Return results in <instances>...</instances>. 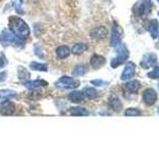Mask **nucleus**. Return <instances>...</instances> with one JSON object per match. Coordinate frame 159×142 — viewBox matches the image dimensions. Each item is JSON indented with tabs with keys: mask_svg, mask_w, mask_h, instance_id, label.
<instances>
[{
	"mask_svg": "<svg viewBox=\"0 0 159 142\" xmlns=\"http://www.w3.org/2000/svg\"><path fill=\"white\" fill-rule=\"evenodd\" d=\"M8 26H10V30L13 32L14 36H17L18 38L23 39V41H25L27 37L30 36V27L19 17H16V15L10 17Z\"/></svg>",
	"mask_w": 159,
	"mask_h": 142,
	"instance_id": "nucleus-1",
	"label": "nucleus"
},
{
	"mask_svg": "<svg viewBox=\"0 0 159 142\" xmlns=\"http://www.w3.org/2000/svg\"><path fill=\"white\" fill-rule=\"evenodd\" d=\"M0 43H1L2 46H10V45L19 46V45H24V41L18 38L17 36H14L13 32L11 30H7V28H5L0 34Z\"/></svg>",
	"mask_w": 159,
	"mask_h": 142,
	"instance_id": "nucleus-2",
	"label": "nucleus"
},
{
	"mask_svg": "<svg viewBox=\"0 0 159 142\" xmlns=\"http://www.w3.org/2000/svg\"><path fill=\"white\" fill-rule=\"evenodd\" d=\"M129 56V52H128V49H127L124 44H120L116 46V57L113 58L111 61V67L112 68H118L119 65H121L122 63H125L127 61Z\"/></svg>",
	"mask_w": 159,
	"mask_h": 142,
	"instance_id": "nucleus-3",
	"label": "nucleus"
},
{
	"mask_svg": "<svg viewBox=\"0 0 159 142\" xmlns=\"http://www.w3.org/2000/svg\"><path fill=\"white\" fill-rule=\"evenodd\" d=\"M55 85L58 89H76L80 87V81H76L75 78L69 76H62Z\"/></svg>",
	"mask_w": 159,
	"mask_h": 142,
	"instance_id": "nucleus-4",
	"label": "nucleus"
},
{
	"mask_svg": "<svg viewBox=\"0 0 159 142\" xmlns=\"http://www.w3.org/2000/svg\"><path fill=\"white\" fill-rule=\"evenodd\" d=\"M158 100V95L157 91L152 88H147L144 90L143 93V102L145 103L146 105H153Z\"/></svg>",
	"mask_w": 159,
	"mask_h": 142,
	"instance_id": "nucleus-5",
	"label": "nucleus"
},
{
	"mask_svg": "<svg viewBox=\"0 0 159 142\" xmlns=\"http://www.w3.org/2000/svg\"><path fill=\"white\" fill-rule=\"evenodd\" d=\"M135 75V64L133 62H127L126 65H125V69L121 74V81L127 82L129 80H132V77Z\"/></svg>",
	"mask_w": 159,
	"mask_h": 142,
	"instance_id": "nucleus-6",
	"label": "nucleus"
},
{
	"mask_svg": "<svg viewBox=\"0 0 159 142\" xmlns=\"http://www.w3.org/2000/svg\"><path fill=\"white\" fill-rule=\"evenodd\" d=\"M157 61H158V58H157L156 54H147L141 58L140 65H141V68L144 69H150L152 67H156Z\"/></svg>",
	"mask_w": 159,
	"mask_h": 142,
	"instance_id": "nucleus-7",
	"label": "nucleus"
},
{
	"mask_svg": "<svg viewBox=\"0 0 159 142\" xmlns=\"http://www.w3.org/2000/svg\"><path fill=\"white\" fill-rule=\"evenodd\" d=\"M108 105L115 113H120L122 110V102L120 101V98L115 95H112L108 97Z\"/></svg>",
	"mask_w": 159,
	"mask_h": 142,
	"instance_id": "nucleus-8",
	"label": "nucleus"
},
{
	"mask_svg": "<svg viewBox=\"0 0 159 142\" xmlns=\"http://www.w3.org/2000/svg\"><path fill=\"white\" fill-rule=\"evenodd\" d=\"M121 44V33L116 24H113L112 26V38H111V46L116 47Z\"/></svg>",
	"mask_w": 159,
	"mask_h": 142,
	"instance_id": "nucleus-9",
	"label": "nucleus"
},
{
	"mask_svg": "<svg viewBox=\"0 0 159 142\" xmlns=\"http://www.w3.org/2000/svg\"><path fill=\"white\" fill-rule=\"evenodd\" d=\"M108 36V30L105 26H98L90 31V37L94 39H105Z\"/></svg>",
	"mask_w": 159,
	"mask_h": 142,
	"instance_id": "nucleus-10",
	"label": "nucleus"
},
{
	"mask_svg": "<svg viewBox=\"0 0 159 142\" xmlns=\"http://www.w3.org/2000/svg\"><path fill=\"white\" fill-rule=\"evenodd\" d=\"M146 30L151 33L153 39H156V38H158V34H159V24H158V20H156V19H152V20H150V23L147 24V26H146Z\"/></svg>",
	"mask_w": 159,
	"mask_h": 142,
	"instance_id": "nucleus-11",
	"label": "nucleus"
},
{
	"mask_svg": "<svg viewBox=\"0 0 159 142\" xmlns=\"http://www.w3.org/2000/svg\"><path fill=\"white\" fill-rule=\"evenodd\" d=\"M14 104L10 101H4L0 107V114L1 115H12L14 113Z\"/></svg>",
	"mask_w": 159,
	"mask_h": 142,
	"instance_id": "nucleus-12",
	"label": "nucleus"
},
{
	"mask_svg": "<svg viewBox=\"0 0 159 142\" xmlns=\"http://www.w3.org/2000/svg\"><path fill=\"white\" fill-rule=\"evenodd\" d=\"M105 63H106V58L101 54H93L90 58V65L94 69L101 68L102 65H105Z\"/></svg>",
	"mask_w": 159,
	"mask_h": 142,
	"instance_id": "nucleus-13",
	"label": "nucleus"
},
{
	"mask_svg": "<svg viewBox=\"0 0 159 142\" xmlns=\"http://www.w3.org/2000/svg\"><path fill=\"white\" fill-rule=\"evenodd\" d=\"M151 8H152L151 0H143V2L140 4L139 8H138V14L139 15H147L151 12Z\"/></svg>",
	"mask_w": 159,
	"mask_h": 142,
	"instance_id": "nucleus-14",
	"label": "nucleus"
},
{
	"mask_svg": "<svg viewBox=\"0 0 159 142\" xmlns=\"http://www.w3.org/2000/svg\"><path fill=\"white\" fill-rule=\"evenodd\" d=\"M68 100L73 103H81V102L84 101V96L82 94V91L79 90H74L70 94L68 95Z\"/></svg>",
	"mask_w": 159,
	"mask_h": 142,
	"instance_id": "nucleus-15",
	"label": "nucleus"
},
{
	"mask_svg": "<svg viewBox=\"0 0 159 142\" xmlns=\"http://www.w3.org/2000/svg\"><path fill=\"white\" fill-rule=\"evenodd\" d=\"M82 94L84 96V98L94 100V98H96L99 96V91L96 90V88H93V87H86L82 90Z\"/></svg>",
	"mask_w": 159,
	"mask_h": 142,
	"instance_id": "nucleus-16",
	"label": "nucleus"
},
{
	"mask_svg": "<svg viewBox=\"0 0 159 142\" xmlns=\"http://www.w3.org/2000/svg\"><path fill=\"white\" fill-rule=\"evenodd\" d=\"M70 54H71V50L66 46V45H61V46H58L56 49V54H57V57L61 58V59H64L66 57H69Z\"/></svg>",
	"mask_w": 159,
	"mask_h": 142,
	"instance_id": "nucleus-17",
	"label": "nucleus"
},
{
	"mask_svg": "<svg viewBox=\"0 0 159 142\" xmlns=\"http://www.w3.org/2000/svg\"><path fill=\"white\" fill-rule=\"evenodd\" d=\"M141 87V84H140V82L138 80H129V81L126 83V85H125V88L129 91V93H133V94H135V93H138V90L140 89Z\"/></svg>",
	"mask_w": 159,
	"mask_h": 142,
	"instance_id": "nucleus-18",
	"label": "nucleus"
},
{
	"mask_svg": "<svg viewBox=\"0 0 159 142\" xmlns=\"http://www.w3.org/2000/svg\"><path fill=\"white\" fill-rule=\"evenodd\" d=\"M24 85L27 89H36V88H40V87H47L48 83L45 81H43V80H36V81L24 82Z\"/></svg>",
	"mask_w": 159,
	"mask_h": 142,
	"instance_id": "nucleus-19",
	"label": "nucleus"
},
{
	"mask_svg": "<svg viewBox=\"0 0 159 142\" xmlns=\"http://www.w3.org/2000/svg\"><path fill=\"white\" fill-rule=\"evenodd\" d=\"M69 114L73 116H88L89 111L83 107H73L69 109Z\"/></svg>",
	"mask_w": 159,
	"mask_h": 142,
	"instance_id": "nucleus-20",
	"label": "nucleus"
},
{
	"mask_svg": "<svg viewBox=\"0 0 159 142\" xmlns=\"http://www.w3.org/2000/svg\"><path fill=\"white\" fill-rule=\"evenodd\" d=\"M87 50H88V45H87L86 43H76L73 46V49H71V54H83V52H86Z\"/></svg>",
	"mask_w": 159,
	"mask_h": 142,
	"instance_id": "nucleus-21",
	"label": "nucleus"
},
{
	"mask_svg": "<svg viewBox=\"0 0 159 142\" xmlns=\"http://www.w3.org/2000/svg\"><path fill=\"white\" fill-rule=\"evenodd\" d=\"M13 96H16V91H13V90H10V89L0 90V102L7 101Z\"/></svg>",
	"mask_w": 159,
	"mask_h": 142,
	"instance_id": "nucleus-22",
	"label": "nucleus"
},
{
	"mask_svg": "<svg viewBox=\"0 0 159 142\" xmlns=\"http://www.w3.org/2000/svg\"><path fill=\"white\" fill-rule=\"evenodd\" d=\"M30 69L33 70V71H43V72H45V71H48V65L47 64H44V63L31 62V64H30Z\"/></svg>",
	"mask_w": 159,
	"mask_h": 142,
	"instance_id": "nucleus-23",
	"label": "nucleus"
},
{
	"mask_svg": "<svg viewBox=\"0 0 159 142\" xmlns=\"http://www.w3.org/2000/svg\"><path fill=\"white\" fill-rule=\"evenodd\" d=\"M87 70H88L87 65H84V64H79V65H76V67L74 68L73 74L75 75V76H83V75H86Z\"/></svg>",
	"mask_w": 159,
	"mask_h": 142,
	"instance_id": "nucleus-24",
	"label": "nucleus"
},
{
	"mask_svg": "<svg viewBox=\"0 0 159 142\" xmlns=\"http://www.w3.org/2000/svg\"><path fill=\"white\" fill-rule=\"evenodd\" d=\"M18 77H19L20 81L23 82H26L29 78H30V74H29V71H27L25 68H23V67H20L18 69Z\"/></svg>",
	"mask_w": 159,
	"mask_h": 142,
	"instance_id": "nucleus-25",
	"label": "nucleus"
},
{
	"mask_svg": "<svg viewBox=\"0 0 159 142\" xmlns=\"http://www.w3.org/2000/svg\"><path fill=\"white\" fill-rule=\"evenodd\" d=\"M125 116H140L141 115V110L138 108H128L124 111Z\"/></svg>",
	"mask_w": 159,
	"mask_h": 142,
	"instance_id": "nucleus-26",
	"label": "nucleus"
},
{
	"mask_svg": "<svg viewBox=\"0 0 159 142\" xmlns=\"http://www.w3.org/2000/svg\"><path fill=\"white\" fill-rule=\"evenodd\" d=\"M147 76H148L150 78H152V80H158L159 78V65L154 67V69H153L152 71H150V72L147 74Z\"/></svg>",
	"mask_w": 159,
	"mask_h": 142,
	"instance_id": "nucleus-27",
	"label": "nucleus"
},
{
	"mask_svg": "<svg viewBox=\"0 0 159 142\" xmlns=\"http://www.w3.org/2000/svg\"><path fill=\"white\" fill-rule=\"evenodd\" d=\"M7 64L6 57L4 56V54H0V69H2Z\"/></svg>",
	"mask_w": 159,
	"mask_h": 142,
	"instance_id": "nucleus-28",
	"label": "nucleus"
},
{
	"mask_svg": "<svg viewBox=\"0 0 159 142\" xmlns=\"http://www.w3.org/2000/svg\"><path fill=\"white\" fill-rule=\"evenodd\" d=\"M92 84L93 85H98V87H102V85H107L108 83L107 82H102L101 80H94V81H92Z\"/></svg>",
	"mask_w": 159,
	"mask_h": 142,
	"instance_id": "nucleus-29",
	"label": "nucleus"
},
{
	"mask_svg": "<svg viewBox=\"0 0 159 142\" xmlns=\"http://www.w3.org/2000/svg\"><path fill=\"white\" fill-rule=\"evenodd\" d=\"M34 51H36V54H37L39 58H44V54H42V49H40V46L36 45V46H34Z\"/></svg>",
	"mask_w": 159,
	"mask_h": 142,
	"instance_id": "nucleus-30",
	"label": "nucleus"
},
{
	"mask_svg": "<svg viewBox=\"0 0 159 142\" xmlns=\"http://www.w3.org/2000/svg\"><path fill=\"white\" fill-rule=\"evenodd\" d=\"M7 78V71H1L0 72V82L2 83V82H5Z\"/></svg>",
	"mask_w": 159,
	"mask_h": 142,
	"instance_id": "nucleus-31",
	"label": "nucleus"
},
{
	"mask_svg": "<svg viewBox=\"0 0 159 142\" xmlns=\"http://www.w3.org/2000/svg\"><path fill=\"white\" fill-rule=\"evenodd\" d=\"M158 113H159V108H158Z\"/></svg>",
	"mask_w": 159,
	"mask_h": 142,
	"instance_id": "nucleus-32",
	"label": "nucleus"
},
{
	"mask_svg": "<svg viewBox=\"0 0 159 142\" xmlns=\"http://www.w3.org/2000/svg\"><path fill=\"white\" fill-rule=\"evenodd\" d=\"M157 1H158V2H159V0H157Z\"/></svg>",
	"mask_w": 159,
	"mask_h": 142,
	"instance_id": "nucleus-33",
	"label": "nucleus"
}]
</instances>
